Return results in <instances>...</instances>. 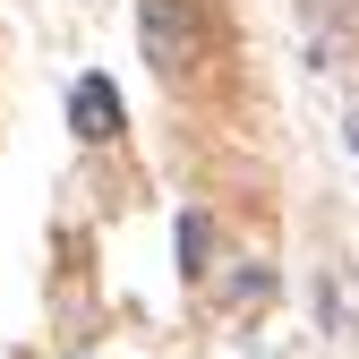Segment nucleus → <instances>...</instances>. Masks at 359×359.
Listing matches in <instances>:
<instances>
[{"label": "nucleus", "mask_w": 359, "mask_h": 359, "mask_svg": "<svg viewBox=\"0 0 359 359\" xmlns=\"http://www.w3.org/2000/svg\"><path fill=\"white\" fill-rule=\"evenodd\" d=\"M171 248H180V274H189V283H205L214 274V265H205V248H214V222L189 205V214H180V231H171Z\"/></svg>", "instance_id": "obj_3"}, {"label": "nucleus", "mask_w": 359, "mask_h": 359, "mask_svg": "<svg viewBox=\"0 0 359 359\" xmlns=\"http://www.w3.org/2000/svg\"><path fill=\"white\" fill-rule=\"evenodd\" d=\"M69 128L86 146H111L120 137V95H111V77H77L69 86Z\"/></svg>", "instance_id": "obj_2"}, {"label": "nucleus", "mask_w": 359, "mask_h": 359, "mask_svg": "<svg viewBox=\"0 0 359 359\" xmlns=\"http://www.w3.org/2000/svg\"><path fill=\"white\" fill-rule=\"evenodd\" d=\"M342 128H351V154H359V111H351V120H342Z\"/></svg>", "instance_id": "obj_4"}, {"label": "nucleus", "mask_w": 359, "mask_h": 359, "mask_svg": "<svg viewBox=\"0 0 359 359\" xmlns=\"http://www.w3.org/2000/svg\"><path fill=\"white\" fill-rule=\"evenodd\" d=\"M137 34H146V60H154L163 77H189L197 52H205V34H197V9H189V0H146V9H137Z\"/></svg>", "instance_id": "obj_1"}]
</instances>
